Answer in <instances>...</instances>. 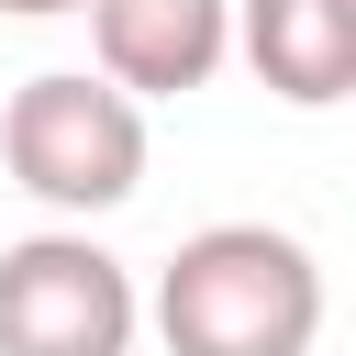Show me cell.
<instances>
[{
	"label": "cell",
	"mask_w": 356,
	"mask_h": 356,
	"mask_svg": "<svg viewBox=\"0 0 356 356\" xmlns=\"http://www.w3.org/2000/svg\"><path fill=\"white\" fill-rule=\"evenodd\" d=\"M167 356H312L323 334V267L278 222H200L156 278Z\"/></svg>",
	"instance_id": "cell-1"
},
{
	"label": "cell",
	"mask_w": 356,
	"mask_h": 356,
	"mask_svg": "<svg viewBox=\"0 0 356 356\" xmlns=\"http://www.w3.org/2000/svg\"><path fill=\"white\" fill-rule=\"evenodd\" d=\"M0 167L67 222L122 211L145 189V100H122L100 67H44L0 100Z\"/></svg>",
	"instance_id": "cell-2"
},
{
	"label": "cell",
	"mask_w": 356,
	"mask_h": 356,
	"mask_svg": "<svg viewBox=\"0 0 356 356\" xmlns=\"http://www.w3.org/2000/svg\"><path fill=\"white\" fill-rule=\"evenodd\" d=\"M11 22H56V11H78V0H0Z\"/></svg>",
	"instance_id": "cell-6"
},
{
	"label": "cell",
	"mask_w": 356,
	"mask_h": 356,
	"mask_svg": "<svg viewBox=\"0 0 356 356\" xmlns=\"http://www.w3.org/2000/svg\"><path fill=\"white\" fill-rule=\"evenodd\" d=\"M89 56L122 100H189L234 56V0H78Z\"/></svg>",
	"instance_id": "cell-4"
},
{
	"label": "cell",
	"mask_w": 356,
	"mask_h": 356,
	"mask_svg": "<svg viewBox=\"0 0 356 356\" xmlns=\"http://www.w3.org/2000/svg\"><path fill=\"white\" fill-rule=\"evenodd\" d=\"M145 300L134 267L89 234H22L0 245V356H134Z\"/></svg>",
	"instance_id": "cell-3"
},
{
	"label": "cell",
	"mask_w": 356,
	"mask_h": 356,
	"mask_svg": "<svg viewBox=\"0 0 356 356\" xmlns=\"http://www.w3.org/2000/svg\"><path fill=\"white\" fill-rule=\"evenodd\" d=\"M234 44L289 111H334L356 89V0H234Z\"/></svg>",
	"instance_id": "cell-5"
}]
</instances>
